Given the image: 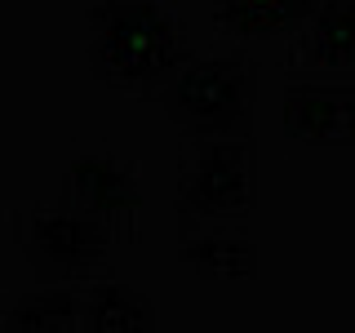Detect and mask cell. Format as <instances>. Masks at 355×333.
Here are the masks:
<instances>
[{
	"mask_svg": "<svg viewBox=\"0 0 355 333\" xmlns=\"http://www.w3.org/2000/svg\"><path fill=\"white\" fill-rule=\"evenodd\" d=\"M284 0H253V9H280Z\"/></svg>",
	"mask_w": 355,
	"mask_h": 333,
	"instance_id": "cell-1",
	"label": "cell"
}]
</instances>
